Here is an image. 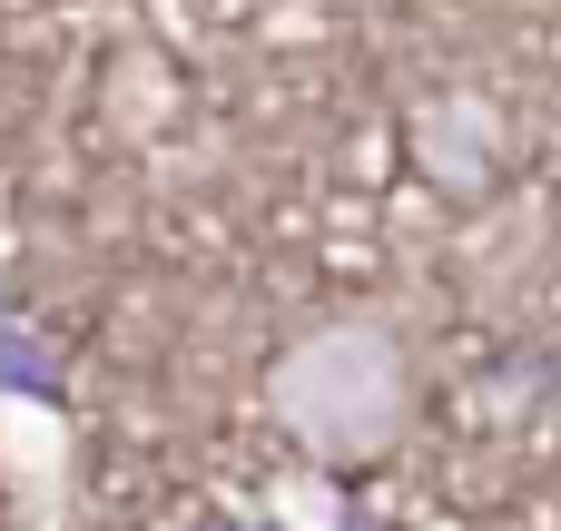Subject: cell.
Instances as JSON below:
<instances>
[{
  "mask_svg": "<svg viewBox=\"0 0 561 531\" xmlns=\"http://www.w3.org/2000/svg\"><path fill=\"white\" fill-rule=\"evenodd\" d=\"M276 424L306 453H375L404 424V355L365 325H335L276 365Z\"/></svg>",
  "mask_w": 561,
  "mask_h": 531,
  "instance_id": "cell-1",
  "label": "cell"
}]
</instances>
